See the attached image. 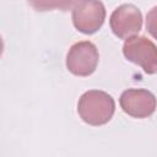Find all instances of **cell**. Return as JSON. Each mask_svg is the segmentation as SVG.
<instances>
[{"mask_svg": "<svg viewBox=\"0 0 157 157\" xmlns=\"http://www.w3.org/2000/svg\"><path fill=\"white\" fill-rule=\"evenodd\" d=\"M77 112L86 124L93 126L104 125L112 119L115 112V102L107 92L91 90L80 97Z\"/></svg>", "mask_w": 157, "mask_h": 157, "instance_id": "cell-1", "label": "cell"}, {"mask_svg": "<svg viewBox=\"0 0 157 157\" xmlns=\"http://www.w3.org/2000/svg\"><path fill=\"white\" fill-rule=\"evenodd\" d=\"M124 56L137 64L148 75L157 72V47L144 36H132L125 39L123 45Z\"/></svg>", "mask_w": 157, "mask_h": 157, "instance_id": "cell-2", "label": "cell"}, {"mask_svg": "<svg viewBox=\"0 0 157 157\" xmlns=\"http://www.w3.org/2000/svg\"><path fill=\"white\" fill-rule=\"evenodd\" d=\"M105 20V7L101 0H77L72 9V23L85 34L96 33Z\"/></svg>", "mask_w": 157, "mask_h": 157, "instance_id": "cell-3", "label": "cell"}, {"mask_svg": "<svg viewBox=\"0 0 157 157\" xmlns=\"http://www.w3.org/2000/svg\"><path fill=\"white\" fill-rule=\"evenodd\" d=\"M99 60L97 47L88 40L77 42L69 49L66 56L67 70L76 76H90L94 72Z\"/></svg>", "mask_w": 157, "mask_h": 157, "instance_id": "cell-4", "label": "cell"}, {"mask_svg": "<svg viewBox=\"0 0 157 157\" xmlns=\"http://www.w3.org/2000/svg\"><path fill=\"white\" fill-rule=\"evenodd\" d=\"M110 29L120 38L126 39L136 36L142 27V13L132 4H124L118 6L110 15L109 18Z\"/></svg>", "mask_w": 157, "mask_h": 157, "instance_id": "cell-5", "label": "cell"}, {"mask_svg": "<svg viewBox=\"0 0 157 157\" xmlns=\"http://www.w3.org/2000/svg\"><path fill=\"white\" fill-rule=\"evenodd\" d=\"M119 103L128 115L144 119L155 113L157 98L152 92L145 88H129L121 93Z\"/></svg>", "mask_w": 157, "mask_h": 157, "instance_id": "cell-6", "label": "cell"}, {"mask_svg": "<svg viewBox=\"0 0 157 157\" xmlns=\"http://www.w3.org/2000/svg\"><path fill=\"white\" fill-rule=\"evenodd\" d=\"M77 0H29L32 7L37 11H50V10H61L67 11L76 4Z\"/></svg>", "mask_w": 157, "mask_h": 157, "instance_id": "cell-7", "label": "cell"}, {"mask_svg": "<svg viewBox=\"0 0 157 157\" xmlns=\"http://www.w3.org/2000/svg\"><path fill=\"white\" fill-rule=\"evenodd\" d=\"M146 29L147 32L157 39V6L152 7L146 16Z\"/></svg>", "mask_w": 157, "mask_h": 157, "instance_id": "cell-8", "label": "cell"}]
</instances>
